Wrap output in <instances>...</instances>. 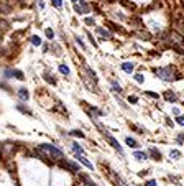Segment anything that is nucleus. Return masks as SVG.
I'll use <instances>...</instances> for the list:
<instances>
[{
    "label": "nucleus",
    "mask_w": 184,
    "mask_h": 186,
    "mask_svg": "<svg viewBox=\"0 0 184 186\" xmlns=\"http://www.w3.org/2000/svg\"><path fill=\"white\" fill-rule=\"evenodd\" d=\"M85 25H92V26H94V25H96V20L91 18V17H87V18H85Z\"/></svg>",
    "instance_id": "473e14b6"
},
{
    "label": "nucleus",
    "mask_w": 184,
    "mask_h": 186,
    "mask_svg": "<svg viewBox=\"0 0 184 186\" xmlns=\"http://www.w3.org/2000/svg\"><path fill=\"white\" fill-rule=\"evenodd\" d=\"M110 2H117V0H110Z\"/></svg>",
    "instance_id": "ea45409f"
},
{
    "label": "nucleus",
    "mask_w": 184,
    "mask_h": 186,
    "mask_svg": "<svg viewBox=\"0 0 184 186\" xmlns=\"http://www.w3.org/2000/svg\"><path fill=\"white\" fill-rule=\"evenodd\" d=\"M30 41H31L33 46H41V45H43L41 38H39V36H36V35H33L31 38H30Z\"/></svg>",
    "instance_id": "aec40b11"
},
{
    "label": "nucleus",
    "mask_w": 184,
    "mask_h": 186,
    "mask_svg": "<svg viewBox=\"0 0 184 186\" xmlns=\"http://www.w3.org/2000/svg\"><path fill=\"white\" fill-rule=\"evenodd\" d=\"M45 79H46V82H50V84H56V78H54V76H51L50 72H45Z\"/></svg>",
    "instance_id": "412c9836"
},
{
    "label": "nucleus",
    "mask_w": 184,
    "mask_h": 186,
    "mask_svg": "<svg viewBox=\"0 0 184 186\" xmlns=\"http://www.w3.org/2000/svg\"><path fill=\"white\" fill-rule=\"evenodd\" d=\"M125 143H127L130 148H138L140 147V143H138L135 138H131V137H127V138H125Z\"/></svg>",
    "instance_id": "2eb2a0df"
},
{
    "label": "nucleus",
    "mask_w": 184,
    "mask_h": 186,
    "mask_svg": "<svg viewBox=\"0 0 184 186\" xmlns=\"http://www.w3.org/2000/svg\"><path fill=\"white\" fill-rule=\"evenodd\" d=\"M169 157L176 160V158H179V157H181V152H177V150H171V152H169Z\"/></svg>",
    "instance_id": "bb28decb"
},
{
    "label": "nucleus",
    "mask_w": 184,
    "mask_h": 186,
    "mask_svg": "<svg viewBox=\"0 0 184 186\" xmlns=\"http://www.w3.org/2000/svg\"><path fill=\"white\" fill-rule=\"evenodd\" d=\"M79 2H82V0H72V4H79Z\"/></svg>",
    "instance_id": "58836bf2"
},
{
    "label": "nucleus",
    "mask_w": 184,
    "mask_h": 186,
    "mask_svg": "<svg viewBox=\"0 0 184 186\" xmlns=\"http://www.w3.org/2000/svg\"><path fill=\"white\" fill-rule=\"evenodd\" d=\"M169 38H171V46H173V45H184L183 35H179L177 31H171L169 33Z\"/></svg>",
    "instance_id": "0eeeda50"
},
{
    "label": "nucleus",
    "mask_w": 184,
    "mask_h": 186,
    "mask_svg": "<svg viewBox=\"0 0 184 186\" xmlns=\"http://www.w3.org/2000/svg\"><path fill=\"white\" fill-rule=\"evenodd\" d=\"M184 142V133H181V135H177V143H183Z\"/></svg>",
    "instance_id": "e433bc0d"
},
{
    "label": "nucleus",
    "mask_w": 184,
    "mask_h": 186,
    "mask_svg": "<svg viewBox=\"0 0 184 186\" xmlns=\"http://www.w3.org/2000/svg\"><path fill=\"white\" fill-rule=\"evenodd\" d=\"M120 68H122V71H123V72H128V74H131V71L135 69V64H133V63H123Z\"/></svg>",
    "instance_id": "4468645a"
},
{
    "label": "nucleus",
    "mask_w": 184,
    "mask_h": 186,
    "mask_svg": "<svg viewBox=\"0 0 184 186\" xmlns=\"http://www.w3.org/2000/svg\"><path fill=\"white\" fill-rule=\"evenodd\" d=\"M38 148L41 152H45V153H48L51 158H54V160H63L64 158V153H63V150H59V148H56L54 145H50V143H39L38 145Z\"/></svg>",
    "instance_id": "f257e3e1"
},
{
    "label": "nucleus",
    "mask_w": 184,
    "mask_h": 186,
    "mask_svg": "<svg viewBox=\"0 0 184 186\" xmlns=\"http://www.w3.org/2000/svg\"><path fill=\"white\" fill-rule=\"evenodd\" d=\"M176 122H177V124H179V125H184V115H177Z\"/></svg>",
    "instance_id": "72a5a7b5"
},
{
    "label": "nucleus",
    "mask_w": 184,
    "mask_h": 186,
    "mask_svg": "<svg viewBox=\"0 0 184 186\" xmlns=\"http://www.w3.org/2000/svg\"><path fill=\"white\" fill-rule=\"evenodd\" d=\"M74 10H76V13L84 15V13H89L91 8H89L87 4H85V0H82V2H79V4H74Z\"/></svg>",
    "instance_id": "423d86ee"
},
{
    "label": "nucleus",
    "mask_w": 184,
    "mask_h": 186,
    "mask_svg": "<svg viewBox=\"0 0 184 186\" xmlns=\"http://www.w3.org/2000/svg\"><path fill=\"white\" fill-rule=\"evenodd\" d=\"M145 94H146L148 97H151V99H159L158 94H156V92H151V91H145Z\"/></svg>",
    "instance_id": "c85d7f7f"
},
{
    "label": "nucleus",
    "mask_w": 184,
    "mask_h": 186,
    "mask_svg": "<svg viewBox=\"0 0 184 186\" xmlns=\"http://www.w3.org/2000/svg\"><path fill=\"white\" fill-rule=\"evenodd\" d=\"M164 99H166L168 102H176V100H177V94L173 92V91H166V92H164Z\"/></svg>",
    "instance_id": "9d476101"
},
{
    "label": "nucleus",
    "mask_w": 184,
    "mask_h": 186,
    "mask_svg": "<svg viewBox=\"0 0 184 186\" xmlns=\"http://www.w3.org/2000/svg\"><path fill=\"white\" fill-rule=\"evenodd\" d=\"M145 186H156V181H155V179H150V181L145 183Z\"/></svg>",
    "instance_id": "c9c22d12"
},
{
    "label": "nucleus",
    "mask_w": 184,
    "mask_h": 186,
    "mask_svg": "<svg viewBox=\"0 0 184 186\" xmlns=\"http://www.w3.org/2000/svg\"><path fill=\"white\" fill-rule=\"evenodd\" d=\"M96 124H97V127H99V129H100V132H102V135L105 137V140H107V142H109L110 145H112V147L115 148V150H117L118 153L122 155V157H123V148L120 147V143H118V140H115V138H113V137L110 135V130H109V129H105V127H104L102 124H99V122H96Z\"/></svg>",
    "instance_id": "7ed1b4c3"
},
{
    "label": "nucleus",
    "mask_w": 184,
    "mask_h": 186,
    "mask_svg": "<svg viewBox=\"0 0 184 186\" xmlns=\"http://www.w3.org/2000/svg\"><path fill=\"white\" fill-rule=\"evenodd\" d=\"M17 111L21 112V114H26V115H33V112L30 111L26 105H23V104H18V105H17Z\"/></svg>",
    "instance_id": "dca6fc26"
},
{
    "label": "nucleus",
    "mask_w": 184,
    "mask_h": 186,
    "mask_svg": "<svg viewBox=\"0 0 184 186\" xmlns=\"http://www.w3.org/2000/svg\"><path fill=\"white\" fill-rule=\"evenodd\" d=\"M17 96H18V99H20L21 102H26V100L30 99V92H28V89H26V87H21V89L17 92Z\"/></svg>",
    "instance_id": "1a4fd4ad"
},
{
    "label": "nucleus",
    "mask_w": 184,
    "mask_h": 186,
    "mask_svg": "<svg viewBox=\"0 0 184 186\" xmlns=\"http://www.w3.org/2000/svg\"><path fill=\"white\" fill-rule=\"evenodd\" d=\"M71 135H74V137H77V138H84V132H82V130H72L71 132Z\"/></svg>",
    "instance_id": "a878e982"
},
{
    "label": "nucleus",
    "mask_w": 184,
    "mask_h": 186,
    "mask_svg": "<svg viewBox=\"0 0 184 186\" xmlns=\"http://www.w3.org/2000/svg\"><path fill=\"white\" fill-rule=\"evenodd\" d=\"M51 4H53L56 8H61L63 7V0H51Z\"/></svg>",
    "instance_id": "7c9ffc66"
},
{
    "label": "nucleus",
    "mask_w": 184,
    "mask_h": 186,
    "mask_svg": "<svg viewBox=\"0 0 184 186\" xmlns=\"http://www.w3.org/2000/svg\"><path fill=\"white\" fill-rule=\"evenodd\" d=\"M43 53H48V45H43Z\"/></svg>",
    "instance_id": "4c0bfd02"
},
{
    "label": "nucleus",
    "mask_w": 184,
    "mask_h": 186,
    "mask_svg": "<svg viewBox=\"0 0 184 186\" xmlns=\"http://www.w3.org/2000/svg\"><path fill=\"white\" fill-rule=\"evenodd\" d=\"M102 166L105 168V173H107V176H109V179L113 183V185H115V186H125V181H123V179H122L118 175H115V173H113L112 170H110L109 166L105 165V163H102Z\"/></svg>",
    "instance_id": "20e7f679"
},
{
    "label": "nucleus",
    "mask_w": 184,
    "mask_h": 186,
    "mask_svg": "<svg viewBox=\"0 0 184 186\" xmlns=\"http://www.w3.org/2000/svg\"><path fill=\"white\" fill-rule=\"evenodd\" d=\"M128 100H130L131 104H137V102H138V97H137V96H131V97H128Z\"/></svg>",
    "instance_id": "f704fd0d"
},
{
    "label": "nucleus",
    "mask_w": 184,
    "mask_h": 186,
    "mask_svg": "<svg viewBox=\"0 0 184 186\" xmlns=\"http://www.w3.org/2000/svg\"><path fill=\"white\" fill-rule=\"evenodd\" d=\"M76 43H77L79 46L82 48V50H85V45H84V41H82V38H81V36H76Z\"/></svg>",
    "instance_id": "c756f323"
},
{
    "label": "nucleus",
    "mask_w": 184,
    "mask_h": 186,
    "mask_svg": "<svg viewBox=\"0 0 184 186\" xmlns=\"http://www.w3.org/2000/svg\"><path fill=\"white\" fill-rule=\"evenodd\" d=\"M97 33H99L102 38H107V40H112V33L109 30H104L102 26H97Z\"/></svg>",
    "instance_id": "9b49d317"
},
{
    "label": "nucleus",
    "mask_w": 184,
    "mask_h": 186,
    "mask_svg": "<svg viewBox=\"0 0 184 186\" xmlns=\"http://www.w3.org/2000/svg\"><path fill=\"white\" fill-rule=\"evenodd\" d=\"M107 25H109L110 28L113 30V31H120V33H125V30H123V28H120L118 25H115V23H112V22H107Z\"/></svg>",
    "instance_id": "4be33fe9"
},
{
    "label": "nucleus",
    "mask_w": 184,
    "mask_h": 186,
    "mask_svg": "<svg viewBox=\"0 0 184 186\" xmlns=\"http://www.w3.org/2000/svg\"><path fill=\"white\" fill-rule=\"evenodd\" d=\"M45 35H46V38H48V40H53L54 38V31L51 28H46L45 30Z\"/></svg>",
    "instance_id": "393cba45"
},
{
    "label": "nucleus",
    "mask_w": 184,
    "mask_h": 186,
    "mask_svg": "<svg viewBox=\"0 0 184 186\" xmlns=\"http://www.w3.org/2000/svg\"><path fill=\"white\" fill-rule=\"evenodd\" d=\"M76 160L79 161V163H82L85 166V168H89V170H94V165L91 163V161L87 160V158L84 157V155H79V153H76Z\"/></svg>",
    "instance_id": "6e6552de"
},
{
    "label": "nucleus",
    "mask_w": 184,
    "mask_h": 186,
    "mask_svg": "<svg viewBox=\"0 0 184 186\" xmlns=\"http://www.w3.org/2000/svg\"><path fill=\"white\" fill-rule=\"evenodd\" d=\"M4 76H5V78H13V69H5Z\"/></svg>",
    "instance_id": "2f4dec72"
},
{
    "label": "nucleus",
    "mask_w": 184,
    "mask_h": 186,
    "mask_svg": "<svg viewBox=\"0 0 184 186\" xmlns=\"http://www.w3.org/2000/svg\"><path fill=\"white\" fill-rule=\"evenodd\" d=\"M13 78H17L18 81H23V79H25V76H23V72H21L20 69H13Z\"/></svg>",
    "instance_id": "5701e85b"
},
{
    "label": "nucleus",
    "mask_w": 184,
    "mask_h": 186,
    "mask_svg": "<svg viewBox=\"0 0 184 186\" xmlns=\"http://www.w3.org/2000/svg\"><path fill=\"white\" fill-rule=\"evenodd\" d=\"M133 158H137L138 161L148 160V153H146V152H140V150H137V152L133 153Z\"/></svg>",
    "instance_id": "f8f14e48"
},
{
    "label": "nucleus",
    "mask_w": 184,
    "mask_h": 186,
    "mask_svg": "<svg viewBox=\"0 0 184 186\" xmlns=\"http://www.w3.org/2000/svg\"><path fill=\"white\" fill-rule=\"evenodd\" d=\"M59 165L63 166V168H66V170H69V171H72V173H79L81 171V168H79V165L77 163H74V161H69V160H59Z\"/></svg>",
    "instance_id": "39448f33"
},
{
    "label": "nucleus",
    "mask_w": 184,
    "mask_h": 186,
    "mask_svg": "<svg viewBox=\"0 0 184 186\" xmlns=\"http://www.w3.org/2000/svg\"><path fill=\"white\" fill-rule=\"evenodd\" d=\"M59 71H61V74L69 76V68H67L66 64H59Z\"/></svg>",
    "instance_id": "b1692460"
},
{
    "label": "nucleus",
    "mask_w": 184,
    "mask_h": 186,
    "mask_svg": "<svg viewBox=\"0 0 184 186\" xmlns=\"http://www.w3.org/2000/svg\"><path fill=\"white\" fill-rule=\"evenodd\" d=\"M148 155H151V158H153V160H156V161L161 160V153H159V152L156 150V148H150Z\"/></svg>",
    "instance_id": "f3484780"
},
{
    "label": "nucleus",
    "mask_w": 184,
    "mask_h": 186,
    "mask_svg": "<svg viewBox=\"0 0 184 186\" xmlns=\"http://www.w3.org/2000/svg\"><path fill=\"white\" fill-rule=\"evenodd\" d=\"M71 145H72V150H74L76 153H79V155H84V153H85V152H84V148H82L77 142H72Z\"/></svg>",
    "instance_id": "6ab92c4d"
},
{
    "label": "nucleus",
    "mask_w": 184,
    "mask_h": 186,
    "mask_svg": "<svg viewBox=\"0 0 184 186\" xmlns=\"http://www.w3.org/2000/svg\"><path fill=\"white\" fill-rule=\"evenodd\" d=\"M153 72H155L159 79H163V81H168V82H169V81H176V72H174V69L171 68V66L156 68V69H153Z\"/></svg>",
    "instance_id": "f03ea898"
},
{
    "label": "nucleus",
    "mask_w": 184,
    "mask_h": 186,
    "mask_svg": "<svg viewBox=\"0 0 184 186\" xmlns=\"http://www.w3.org/2000/svg\"><path fill=\"white\" fill-rule=\"evenodd\" d=\"M135 81H137L138 84H143V81H145V78H143V74H140V72H138V74H135Z\"/></svg>",
    "instance_id": "cd10ccee"
},
{
    "label": "nucleus",
    "mask_w": 184,
    "mask_h": 186,
    "mask_svg": "<svg viewBox=\"0 0 184 186\" xmlns=\"http://www.w3.org/2000/svg\"><path fill=\"white\" fill-rule=\"evenodd\" d=\"M110 86H112V89L115 91V92H118V94H122V86L118 84L115 79H110Z\"/></svg>",
    "instance_id": "a211bd4d"
},
{
    "label": "nucleus",
    "mask_w": 184,
    "mask_h": 186,
    "mask_svg": "<svg viewBox=\"0 0 184 186\" xmlns=\"http://www.w3.org/2000/svg\"><path fill=\"white\" fill-rule=\"evenodd\" d=\"M79 178H81V179H82V181H84V183H85V186H97V185H96V183L92 181V179H91V178H89V176H87V175H84V173H81V171H79Z\"/></svg>",
    "instance_id": "ddd939ff"
}]
</instances>
